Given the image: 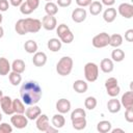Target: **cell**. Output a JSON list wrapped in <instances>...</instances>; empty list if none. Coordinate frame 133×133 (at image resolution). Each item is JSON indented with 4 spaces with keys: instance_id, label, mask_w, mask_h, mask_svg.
Instances as JSON below:
<instances>
[{
    "instance_id": "d4e9b609",
    "label": "cell",
    "mask_w": 133,
    "mask_h": 133,
    "mask_svg": "<svg viewBox=\"0 0 133 133\" xmlns=\"http://www.w3.org/2000/svg\"><path fill=\"white\" fill-rule=\"evenodd\" d=\"M72 121V126L75 130H83L85 129L86 125H87V122H86V118L85 117H79V118H74V119H71Z\"/></svg>"
},
{
    "instance_id": "d6986e66",
    "label": "cell",
    "mask_w": 133,
    "mask_h": 133,
    "mask_svg": "<svg viewBox=\"0 0 133 133\" xmlns=\"http://www.w3.org/2000/svg\"><path fill=\"white\" fill-rule=\"evenodd\" d=\"M100 69L102 70V72L108 74L111 73L114 69V64H113V60L110 58H104L101 60L100 62Z\"/></svg>"
},
{
    "instance_id": "277c9868",
    "label": "cell",
    "mask_w": 133,
    "mask_h": 133,
    "mask_svg": "<svg viewBox=\"0 0 133 133\" xmlns=\"http://www.w3.org/2000/svg\"><path fill=\"white\" fill-rule=\"evenodd\" d=\"M56 33L61 41V43L64 44H71L74 41V34L65 24H60L56 27Z\"/></svg>"
},
{
    "instance_id": "603a6c76",
    "label": "cell",
    "mask_w": 133,
    "mask_h": 133,
    "mask_svg": "<svg viewBox=\"0 0 133 133\" xmlns=\"http://www.w3.org/2000/svg\"><path fill=\"white\" fill-rule=\"evenodd\" d=\"M51 123H52V126H54L55 128L57 129H60L64 126L65 124V118L64 116L61 114V113H57V114H54L52 116V119H51Z\"/></svg>"
},
{
    "instance_id": "44dd1931",
    "label": "cell",
    "mask_w": 133,
    "mask_h": 133,
    "mask_svg": "<svg viewBox=\"0 0 133 133\" xmlns=\"http://www.w3.org/2000/svg\"><path fill=\"white\" fill-rule=\"evenodd\" d=\"M121 107H122V104L121 102L115 99V98H112L110 99L108 102H107V108H108V111L111 112V113H116L121 110Z\"/></svg>"
},
{
    "instance_id": "cb8c5ba5",
    "label": "cell",
    "mask_w": 133,
    "mask_h": 133,
    "mask_svg": "<svg viewBox=\"0 0 133 133\" xmlns=\"http://www.w3.org/2000/svg\"><path fill=\"white\" fill-rule=\"evenodd\" d=\"M10 69H11V64L9 63V61L5 57H0V75L1 76L8 75Z\"/></svg>"
},
{
    "instance_id": "ee69618b",
    "label": "cell",
    "mask_w": 133,
    "mask_h": 133,
    "mask_svg": "<svg viewBox=\"0 0 133 133\" xmlns=\"http://www.w3.org/2000/svg\"><path fill=\"white\" fill-rule=\"evenodd\" d=\"M26 2L35 10L39 5V0H26Z\"/></svg>"
},
{
    "instance_id": "c3c4849f",
    "label": "cell",
    "mask_w": 133,
    "mask_h": 133,
    "mask_svg": "<svg viewBox=\"0 0 133 133\" xmlns=\"http://www.w3.org/2000/svg\"><path fill=\"white\" fill-rule=\"evenodd\" d=\"M112 133H116V132H122V133H124V130L123 129H118V128H116V129H113V130H110Z\"/></svg>"
},
{
    "instance_id": "681fc988",
    "label": "cell",
    "mask_w": 133,
    "mask_h": 133,
    "mask_svg": "<svg viewBox=\"0 0 133 133\" xmlns=\"http://www.w3.org/2000/svg\"><path fill=\"white\" fill-rule=\"evenodd\" d=\"M3 35H4V29H3V27L0 25V38L3 37Z\"/></svg>"
},
{
    "instance_id": "bcb514c9",
    "label": "cell",
    "mask_w": 133,
    "mask_h": 133,
    "mask_svg": "<svg viewBox=\"0 0 133 133\" xmlns=\"http://www.w3.org/2000/svg\"><path fill=\"white\" fill-rule=\"evenodd\" d=\"M101 3L104 4V5H106V6H112L115 3V0H102Z\"/></svg>"
},
{
    "instance_id": "d6a6232c",
    "label": "cell",
    "mask_w": 133,
    "mask_h": 133,
    "mask_svg": "<svg viewBox=\"0 0 133 133\" xmlns=\"http://www.w3.org/2000/svg\"><path fill=\"white\" fill-rule=\"evenodd\" d=\"M12 107H14V112L15 113H25V105L23 101L19 99H14L12 100Z\"/></svg>"
},
{
    "instance_id": "4dcf8cb0",
    "label": "cell",
    "mask_w": 133,
    "mask_h": 133,
    "mask_svg": "<svg viewBox=\"0 0 133 133\" xmlns=\"http://www.w3.org/2000/svg\"><path fill=\"white\" fill-rule=\"evenodd\" d=\"M45 11L49 16H55L58 12V5L52 1H49L45 5Z\"/></svg>"
},
{
    "instance_id": "f6af8a7d",
    "label": "cell",
    "mask_w": 133,
    "mask_h": 133,
    "mask_svg": "<svg viewBox=\"0 0 133 133\" xmlns=\"http://www.w3.org/2000/svg\"><path fill=\"white\" fill-rule=\"evenodd\" d=\"M9 3H10L12 6L18 7V6H20V5L23 3V0H9Z\"/></svg>"
},
{
    "instance_id": "5bb4252c",
    "label": "cell",
    "mask_w": 133,
    "mask_h": 133,
    "mask_svg": "<svg viewBox=\"0 0 133 133\" xmlns=\"http://www.w3.org/2000/svg\"><path fill=\"white\" fill-rule=\"evenodd\" d=\"M50 126L49 124V117L46 114L41 113L36 118V128L41 132H46L47 128Z\"/></svg>"
},
{
    "instance_id": "4316f807",
    "label": "cell",
    "mask_w": 133,
    "mask_h": 133,
    "mask_svg": "<svg viewBox=\"0 0 133 133\" xmlns=\"http://www.w3.org/2000/svg\"><path fill=\"white\" fill-rule=\"evenodd\" d=\"M123 44V36L119 33H114L109 37V46L113 48H118Z\"/></svg>"
},
{
    "instance_id": "8d00e7d4",
    "label": "cell",
    "mask_w": 133,
    "mask_h": 133,
    "mask_svg": "<svg viewBox=\"0 0 133 133\" xmlns=\"http://www.w3.org/2000/svg\"><path fill=\"white\" fill-rule=\"evenodd\" d=\"M34 9L25 1V2H23L21 5H20V11L23 14V15H30L32 11H33Z\"/></svg>"
},
{
    "instance_id": "7bdbcfd3",
    "label": "cell",
    "mask_w": 133,
    "mask_h": 133,
    "mask_svg": "<svg viewBox=\"0 0 133 133\" xmlns=\"http://www.w3.org/2000/svg\"><path fill=\"white\" fill-rule=\"evenodd\" d=\"M56 4L60 7H68L72 4V0H57Z\"/></svg>"
},
{
    "instance_id": "9c48e42d",
    "label": "cell",
    "mask_w": 133,
    "mask_h": 133,
    "mask_svg": "<svg viewBox=\"0 0 133 133\" xmlns=\"http://www.w3.org/2000/svg\"><path fill=\"white\" fill-rule=\"evenodd\" d=\"M0 105H1V109L2 111L7 114V115H11L14 114V107H12V99L8 96H3L1 101H0Z\"/></svg>"
},
{
    "instance_id": "ba28073f",
    "label": "cell",
    "mask_w": 133,
    "mask_h": 133,
    "mask_svg": "<svg viewBox=\"0 0 133 133\" xmlns=\"http://www.w3.org/2000/svg\"><path fill=\"white\" fill-rule=\"evenodd\" d=\"M10 123L17 129H24L28 125V118L24 113H16L10 117Z\"/></svg>"
},
{
    "instance_id": "e575fe53",
    "label": "cell",
    "mask_w": 133,
    "mask_h": 133,
    "mask_svg": "<svg viewBox=\"0 0 133 133\" xmlns=\"http://www.w3.org/2000/svg\"><path fill=\"white\" fill-rule=\"evenodd\" d=\"M97 104H98L97 99H96L95 97H91V96L87 97V98L85 99V101H84V106H85V108L88 109V110H94V109L97 107Z\"/></svg>"
},
{
    "instance_id": "60d3db41",
    "label": "cell",
    "mask_w": 133,
    "mask_h": 133,
    "mask_svg": "<svg viewBox=\"0 0 133 133\" xmlns=\"http://www.w3.org/2000/svg\"><path fill=\"white\" fill-rule=\"evenodd\" d=\"M9 8V3L7 0H0V11H6Z\"/></svg>"
},
{
    "instance_id": "f1b7e54d",
    "label": "cell",
    "mask_w": 133,
    "mask_h": 133,
    "mask_svg": "<svg viewBox=\"0 0 133 133\" xmlns=\"http://www.w3.org/2000/svg\"><path fill=\"white\" fill-rule=\"evenodd\" d=\"M24 49L27 53L29 54H34L37 51V44L35 41L33 39H28L27 42H25L24 44Z\"/></svg>"
},
{
    "instance_id": "8992f818",
    "label": "cell",
    "mask_w": 133,
    "mask_h": 133,
    "mask_svg": "<svg viewBox=\"0 0 133 133\" xmlns=\"http://www.w3.org/2000/svg\"><path fill=\"white\" fill-rule=\"evenodd\" d=\"M105 88L108 96H110L111 98H115L121 91V87L118 86L117 79L114 77H110L105 81Z\"/></svg>"
},
{
    "instance_id": "7c38bea8",
    "label": "cell",
    "mask_w": 133,
    "mask_h": 133,
    "mask_svg": "<svg viewBox=\"0 0 133 133\" xmlns=\"http://www.w3.org/2000/svg\"><path fill=\"white\" fill-rule=\"evenodd\" d=\"M86 17H87V12L83 7L75 8L72 11V20L75 23H82L83 21H85Z\"/></svg>"
},
{
    "instance_id": "2e32d148",
    "label": "cell",
    "mask_w": 133,
    "mask_h": 133,
    "mask_svg": "<svg viewBox=\"0 0 133 133\" xmlns=\"http://www.w3.org/2000/svg\"><path fill=\"white\" fill-rule=\"evenodd\" d=\"M32 62H33V64L35 66H38V68L44 66L46 64V62H47V55H46V53H44V52H37L36 51L34 53V55H33Z\"/></svg>"
},
{
    "instance_id": "e0dca14e",
    "label": "cell",
    "mask_w": 133,
    "mask_h": 133,
    "mask_svg": "<svg viewBox=\"0 0 133 133\" xmlns=\"http://www.w3.org/2000/svg\"><path fill=\"white\" fill-rule=\"evenodd\" d=\"M119 102H121L122 106H124L126 109L133 107V94H132V90L126 91L122 96V99H121Z\"/></svg>"
},
{
    "instance_id": "ac0fdd59",
    "label": "cell",
    "mask_w": 133,
    "mask_h": 133,
    "mask_svg": "<svg viewBox=\"0 0 133 133\" xmlns=\"http://www.w3.org/2000/svg\"><path fill=\"white\" fill-rule=\"evenodd\" d=\"M116 18V9L112 6H109L106 8L103 12V19L107 23H112Z\"/></svg>"
},
{
    "instance_id": "7402d4cb",
    "label": "cell",
    "mask_w": 133,
    "mask_h": 133,
    "mask_svg": "<svg viewBox=\"0 0 133 133\" xmlns=\"http://www.w3.org/2000/svg\"><path fill=\"white\" fill-rule=\"evenodd\" d=\"M61 41L59 38H50L47 43V47L51 52H58L61 49Z\"/></svg>"
},
{
    "instance_id": "30bf717a",
    "label": "cell",
    "mask_w": 133,
    "mask_h": 133,
    "mask_svg": "<svg viewBox=\"0 0 133 133\" xmlns=\"http://www.w3.org/2000/svg\"><path fill=\"white\" fill-rule=\"evenodd\" d=\"M117 11L122 17L126 19H131L133 17V5L130 3H126V2L122 3L118 5Z\"/></svg>"
},
{
    "instance_id": "83f0119b",
    "label": "cell",
    "mask_w": 133,
    "mask_h": 133,
    "mask_svg": "<svg viewBox=\"0 0 133 133\" xmlns=\"http://www.w3.org/2000/svg\"><path fill=\"white\" fill-rule=\"evenodd\" d=\"M25 68H26L25 62L22 59H15L11 63V70L19 74H22L25 71Z\"/></svg>"
},
{
    "instance_id": "d590c367",
    "label": "cell",
    "mask_w": 133,
    "mask_h": 133,
    "mask_svg": "<svg viewBox=\"0 0 133 133\" xmlns=\"http://www.w3.org/2000/svg\"><path fill=\"white\" fill-rule=\"evenodd\" d=\"M85 116H86V112L83 108H76L71 113V119L79 118V117H85Z\"/></svg>"
},
{
    "instance_id": "9a60e30c",
    "label": "cell",
    "mask_w": 133,
    "mask_h": 133,
    "mask_svg": "<svg viewBox=\"0 0 133 133\" xmlns=\"http://www.w3.org/2000/svg\"><path fill=\"white\" fill-rule=\"evenodd\" d=\"M41 113H42V110H41V108H39L38 106H36V105H30V107L25 110V115H26V117H27L28 119H31V121L36 119L37 116H38Z\"/></svg>"
},
{
    "instance_id": "484cf974",
    "label": "cell",
    "mask_w": 133,
    "mask_h": 133,
    "mask_svg": "<svg viewBox=\"0 0 133 133\" xmlns=\"http://www.w3.org/2000/svg\"><path fill=\"white\" fill-rule=\"evenodd\" d=\"M103 9V4L100 2V1H92L90 4H89V12L92 15V16H98L101 14Z\"/></svg>"
},
{
    "instance_id": "f35d334b",
    "label": "cell",
    "mask_w": 133,
    "mask_h": 133,
    "mask_svg": "<svg viewBox=\"0 0 133 133\" xmlns=\"http://www.w3.org/2000/svg\"><path fill=\"white\" fill-rule=\"evenodd\" d=\"M125 118L128 123H132L133 122V107L131 108H127L125 111Z\"/></svg>"
},
{
    "instance_id": "3957f363",
    "label": "cell",
    "mask_w": 133,
    "mask_h": 133,
    "mask_svg": "<svg viewBox=\"0 0 133 133\" xmlns=\"http://www.w3.org/2000/svg\"><path fill=\"white\" fill-rule=\"evenodd\" d=\"M73 65H74V61H73L72 57L63 56L58 60V62L56 64V72L60 76H63V77L68 76L71 74V72L73 70Z\"/></svg>"
},
{
    "instance_id": "b9f144b4",
    "label": "cell",
    "mask_w": 133,
    "mask_h": 133,
    "mask_svg": "<svg viewBox=\"0 0 133 133\" xmlns=\"http://www.w3.org/2000/svg\"><path fill=\"white\" fill-rule=\"evenodd\" d=\"M91 0H76V3L79 7H86L89 6V4L91 3Z\"/></svg>"
},
{
    "instance_id": "5b68a950",
    "label": "cell",
    "mask_w": 133,
    "mask_h": 133,
    "mask_svg": "<svg viewBox=\"0 0 133 133\" xmlns=\"http://www.w3.org/2000/svg\"><path fill=\"white\" fill-rule=\"evenodd\" d=\"M84 77L87 82H95L99 77V66L95 62H87L84 65Z\"/></svg>"
},
{
    "instance_id": "8fae6325",
    "label": "cell",
    "mask_w": 133,
    "mask_h": 133,
    "mask_svg": "<svg viewBox=\"0 0 133 133\" xmlns=\"http://www.w3.org/2000/svg\"><path fill=\"white\" fill-rule=\"evenodd\" d=\"M42 26L46 29V30H54L56 27H57V21H56V18L54 16H49V15H46L43 20H42Z\"/></svg>"
},
{
    "instance_id": "7a4b0ae2",
    "label": "cell",
    "mask_w": 133,
    "mask_h": 133,
    "mask_svg": "<svg viewBox=\"0 0 133 133\" xmlns=\"http://www.w3.org/2000/svg\"><path fill=\"white\" fill-rule=\"evenodd\" d=\"M42 28V21L33 18L20 19L15 25V30L19 35H25L27 33H36Z\"/></svg>"
},
{
    "instance_id": "db71d44e",
    "label": "cell",
    "mask_w": 133,
    "mask_h": 133,
    "mask_svg": "<svg viewBox=\"0 0 133 133\" xmlns=\"http://www.w3.org/2000/svg\"><path fill=\"white\" fill-rule=\"evenodd\" d=\"M46 1H47V2H49V1H52V0H46Z\"/></svg>"
},
{
    "instance_id": "4fadbf2b",
    "label": "cell",
    "mask_w": 133,
    "mask_h": 133,
    "mask_svg": "<svg viewBox=\"0 0 133 133\" xmlns=\"http://www.w3.org/2000/svg\"><path fill=\"white\" fill-rule=\"evenodd\" d=\"M56 110L61 114L68 113L71 110V102L68 99H64V98L59 99L56 102Z\"/></svg>"
},
{
    "instance_id": "836d02e7",
    "label": "cell",
    "mask_w": 133,
    "mask_h": 133,
    "mask_svg": "<svg viewBox=\"0 0 133 133\" xmlns=\"http://www.w3.org/2000/svg\"><path fill=\"white\" fill-rule=\"evenodd\" d=\"M8 79H9V82L11 83V85L17 86V85H19L21 83L22 76H21V74L12 71V72H9L8 73Z\"/></svg>"
},
{
    "instance_id": "ab89813d",
    "label": "cell",
    "mask_w": 133,
    "mask_h": 133,
    "mask_svg": "<svg viewBox=\"0 0 133 133\" xmlns=\"http://www.w3.org/2000/svg\"><path fill=\"white\" fill-rule=\"evenodd\" d=\"M125 39L129 43L133 42V29H128L125 32Z\"/></svg>"
},
{
    "instance_id": "f5cc1de1",
    "label": "cell",
    "mask_w": 133,
    "mask_h": 133,
    "mask_svg": "<svg viewBox=\"0 0 133 133\" xmlns=\"http://www.w3.org/2000/svg\"><path fill=\"white\" fill-rule=\"evenodd\" d=\"M2 121V114H1V112H0V122Z\"/></svg>"
},
{
    "instance_id": "7dc6e473",
    "label": "cell",
    "mask_w": 133,
    "mask_h": 133,
    "mask_svg": "<svg viewBox=\"0 0 133 133\" xmlns=\"http://www.w3.org/2000/svg\"><path fill=\"white\" fill-rule=\"evenodd\" d=\"M57 128H55L54 126H52V125H50L48 128H47V130H46V133H54V132H57Z\"/></svg>"
},
{
    "instance_id": "f546056e",
    "label": "cell",
    "mask_w": 133,
    "mask_h": 133,
    "mask_svg": "<svg viewBox=\"0 0 133 133\" xmlns=\"http://www.w3.org/2000/svg\"><path fill=\"white\" fill-rule=\"evenodd\" d=\"M97 130L100 133H108L111 130V123L109 121H101L97 125Z\"/></svg>"
},
{
    "instance_id": "74e56055",
    "label": "cell",
    "mask_w": 133,
    "mask_h": 133,
    "mask_svg": "<svg viewBox=\"0 0 133 133\" xmlns=\"http://www.w3.org/2000/svg\"><path fill=\"white\" fill-rule=\"evenodd\" d=\"M12 132V127L8 125L7 123H2L0 124V133H11Z\"/></svg>"
},
{
    "instance_id": "f907efd6",
    "label": "cell",
    "mask_w": 133,
    "mask_h": 133,
    "mask_svg": "<svg viewBox=\"0 0 133 133\" xmlns=\"http://www.w3.org/2000/svg\"><path fill=\"white\" fill-rule=\"evenodd\" d=\"M2 97H3V92H2V90L0 89V101H1V99H2Z\"/></svg>"
},
{
    "instance_id": "6da1fadb",
    "label": "cell",
    "mask_w": 133,
    "mask_h": 133,
    "mask_svg": "<svg viewBox=\"0 0 133 133\" xmlns=\"http://www.w3.org/2000/svg\"><path fill=\"white\" fill-rule=\"evenodd\" d=\"M20 96L24 104L30 106L39 102L43 96V90L39 84L35 81H26L20 88Z\"/></svg>"
},
{
    "instance_id": "816d5d0a",
    "label": "cell",
    "mask_w": 133,
    "mask_h": 133,
    "mask_svg": "<svg viewBox=\"0 0 133 133\" xmlns=\"http://www.w3.org/2000/svg\"><path fill=\"white\" fill-rule=\"evenodd\" d=\"M2 20H3V18H2V15H1V12H0V24L2 23Z\"/></svg>"
},
{
    "instance_id": "52a82bcc",
    "label": "cell",
    "mask_w": 133,
    "mask_h": 133,
    "mask_svg": "<svg viewBox=\"0 0 133 133\" xmlns=\"http://www.w3.org/2000/svg\"><path fill=\"white\" fill-rule=\"evenodd\" d=\"M109 37H110V35L107 32H101L92 37L91 44L95 48H98V49L105 48L109 45Z\"/></svg>"
},
{
    "instance_id": "ffe728a7",
    "label": "cell",
    "mask_w": 133,
    "mask_h": 133,
    "mask_svg": "<svg viewBox=\"0 0 133 133\" xmlns=\"http://www.w3.org/2000/svg\"><path fill=\"white\" fill-rule=\"evenodd\" d=\"M73 88L76 92L78 94H84L87 91L88 89V85H87V82L84 81V80H81V79H78L76 81H74L73 83Z\"/></svg>"
},
{
    "instance_id": "1f68e13d",
    "label": "cell",
    "mask_w": 133,
    "mask_h": 133,
    "mask_svg": "<svg viewBox=\"0 0 133 133\" xmlns=\"http://www.w3.org/2000/svg\"><path fill=\"white\" fill-rule=\"evenodd\" d=\"M111 58H112V60L115 61V62H121V61H123L124 58H125V52H124L122 49H119V48H115V49L111 52Z\"/></svg>"
}]
</instances>
